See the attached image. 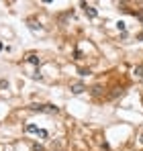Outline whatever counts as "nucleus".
Here are the masks:
<instances>
[{"mask_svg": "<svg viewBox=\"0 0 143 151\" xmlns=\"http://www.w3.org/2000/svg\"><path fill=\"white\" fill-rule=\"evenodd\" d=\"M84 10H86V14H88L90 19H96V14H98L94 6H88V4H84Z\"/></svg>", "mask_w": 143, "mask_h": 151, "instance_id": "obj_1", "label": "nucleus"}, {"mask_svg": "<svg viewBox=\"0 0 143 151\" xmlns=\"http://www.w3.org/2000/svg\"><path fill=\"white\" fill-rule=\"evenodd\" d=\"M84 90H86L84 84H74V86H72V92H74V94H82Z\"/></svg>", "mask_w": 143, "mask_h": 151, "instance_id": "obj_2", "label": "nucleus"}, {"mask_svg": "<svg viewBox=\"0 0 143 151\" xmlns=\"http://www.w3.org/2000/svg\"><path fill=\"white\" fill-rule=\"evenodd\" d=\"M27 61H31V63H35V66H39V57H37L35 53H29V55H27Z\"/></svg>", "mask_w": 143, "mask_h": 151, "instance_id": "obj_3", "label": "nucleus"}, {"mask_svg": "<svg viewBox=\"0 0 143 151\" xmlns=\"http://www.w3.org/2000/svg\"><path fill=\"white\" fill-rule=\"evenodd\" d=\"M25 131H27V133H39V129H37L35 125H27V127H25Z\"/></svg>", "mask_w": 143, "mask_h": 151, "instance_id": "obj_4", "label": "nucleus"}, {"mask_svg": "<svg viewBox=\"0 0 143 151\" xmlns=\"http://www.w3.org/2000/svg\"><path fill=\"white\" fill-rule=\"evenodd\" d=\"M135 76H137V78H143V66L135 68Z\"/></svg>", "mask_w": 143, "mask_h": 151, "instance_id": "obj_5", "label": "nucleus"}, {"mask_svg": "<svg viewBox=\"0 0 143 151\" xmlns=\"http://www.w3.org/2000/svg\"><path fill=\"white\" fill-rule=\"evenodd\" d=\"M117 27H119V31H123V33H125V23H123V21H119V23H117Z\"/></svg>", "mask_w": 143, "mask_h": 151, "instance_id": "obj_6", "label": "nucleus"}, {"mask_svg": "<svg viewBox=\"0 0 143 151\" xmlns=\"http://www.w3.org/2000/svg\"><path fill=\"white\" fill-rule=\"evenodd\" d=\"M141 143H143V135H141Z\"/></svg>", "mask_w": 143, "mask_h": 151, "instance_id": "obj_7", "label": "nucleus"}, {"mask_svg": "<svg viewBox=\"0 0 143 151\" xmlns=\"http://www.w3.org/2000/svg\"><path fill=\"white\" fill-rule=\"evenodd\" d=\"M0 49H2V43H0Z\"/></svg>", "mask_w": 143, "mask_h": 151, "instance_id": "obj_8", "label": "nucleus"}]
</instances>
